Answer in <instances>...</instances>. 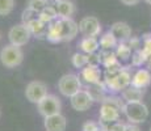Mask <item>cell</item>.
I'll return each mask as SVG.
<instances>
[{
  "mask_svg": "<svg viewBox=\"0 0 151 131\" xmlns=\"http://www.w3.org/2000/svg\"><path fill=\"white\" fill-rule=\"evenodd\" d=\"M110 31L117 38L118 42H126L132 37V26L124 21L114 22V24L110 26Z\"/></svg>",
  "mask_w": 151,
  "mask_h": 131,
  "instance_id": "5bb4252c",
  "label": "cell"
},
{
  "mask_svg": "<svg viewBox=\"0 0 151 131\" xmlns=\"http://www.w3.org/2000/svg\"><path fill=\"white\" fill-rule=\"evenodd\" d=\"M14 9V0H0V16H8Z\"/></svg>",
  "mask_w": 151,
  "mask_h": 131,
  "instance_id": "4316f807",
  "label": "cell"
},
{
  "mask_svg": "<svg viewBox=\"0 0 151 131\" xmlns=\"http://www.w3.org/2000/svg\"><path fill=\"white\" fill-rule=\"evenodd\" d=\"M0 41H1V33H0Z\"/></svg>",
  "mask_w": 151,
  "mask_h": 131,
  "instance_id": "74e56055",
  "label": "cell"
},
{
  "mask_svg": "<svg viewBox=\"0 0 151 131\" xmlns=\"http://www.w3.org/2000/svg\"><path fill=\"white\" fill-rule=\"evenodd\" d=\"M46 131H66L67 127V119L65 115L59 114H54V115H49L45 117V122H43Z\"/></svg>",
  "mask_w": 151,
  "mask_h": 131,
  "instance_id": "4fadbf2b",
  "label": "cell"
},
{
  "mask_svg": "<svg viewBox=\"0 0 151 131\" xmlns=\"http://www.w3.org/2000/svg\"><path fill=\"white\" fill-rule=\"evenodd\" d=\"M150 84H151V71H149L147 68L138 69L132 76V83H130V85L135 87V88L145 89V88H147Z\"/></svg>",
  "mask_w": 151,
  "mask_h": 131,
  "instance_id": "9a60e30c",
  "label": "cell"
},
{
  "mask_svg": "<svg viewBox=\"0 0 151 131\" xmlns=\"http://www.w3.org/2000/svg\"><path fill=\"white\" fill-rule=\"evenodd\" d=\"M29 28V30H30L32 36H36V37H46V31H47V24H45L43 21H41L38 19L33 20L32 22H29L27 25Z\"/></svg>",
  "mask_w": 151,
  "mask_h": 131,
  "instance_id": "ffe728a7",
  "label": "cell"
},
{
  "mask_svg": "<svg viewBox=\"0 0 151 131\" xmlns=\"http://www.w3.org/2000/svg\"><path fill=\"white\" fill-rule=\"evenodd\" d=\"M87 91H88V93L91 94V97L93 101H100V102H103V100L106 97L105 96V91H106L105 83L87 84Z\"/></svg>",
  "mask_w": 151,
  "mask_h": 131,
  "instance_id": "ac0fdd59",
  "label": "cell"
},
{
  "mask_svg": "<svg viewBox=\"0 0 151 131\" xmlns=\"http://www.w3.org/2000/svg\"><path fill=\"white\" fill-rule=\"evenodd\" d=\"M122 4H125V5H129V7H132V5H137L141 0H120Z\"/></svg>",
  "mask_w": 151,
  "mask_h": 131,
  "instance_id": "836d02e7",
  "label": "cell"
},
{
  "mask_svg": "<svg viewBox=\"0 0 151 131\" xmlns=\"http://www.w3.org/2000/svg\"><path fill=\"white\" fill-rule=\"evenodd\" d=\"M147 62V55L143 49H137L132 55V64L135 67H141Z\"/></svg>",
  "mask_w": 151,
  "mask_h": 131,
  "instance_id": "484cf974",
  "label": "cell"
},
{
  "mask_svg": "<svg viewBox=\"0 0 151 131\" xmlns=\"http://www.w3.org/2000/svg\"><path fill=\"white\" fill-rule=\"evenodd\" d=\"M150 131H151V129H150Z\"/></svg>",
  "mask_w": 151,
  "mask_h": 131,
  "instance_id": "ab89813d",
  "label": "cell"
},
{
  "mask_svg": "<svg viewBox=\"0 0 151 131\" xmlns=\"http://www.w3.org/2000/svg\"><path fill=\"white\" fill-rule=\"evenodd\" d=\"M47 94H49L47 85L43 81H40V80L30 81L27 85V88H25V97L32 104H38Z\"/></svg>",
  "mask_w": 151,
  "mask_h": 131,
  "instance_id": "9c48e42d",
  "label": "cell"
},
{
  "mask_svg": "<svg viewBox=\"0 0 151 131\" xmlns=\"http://www.w3.org/2000/svg\"><path fill=\"white\" fill-rule=\"evenodd\" d=\"M104 127H105L106 131H125L127 127L126 123H124V122L121 121H116V122H112V123L109 125H103Z\"/></svg>",
  "mask_w": 151,
  "mask_h": 131,
  "instance_id": "f546056e",
  "label": "cell"
},
{
  "mask_svg": "<svg viewBox=\"0 0 151 131\" xmlns=\"http://www.w3.org/2000/svg\"><path fill=\"white\" fill-rule=\"evenodd\" d=\"M121 96H122V100L125 102H130V101H142L145 96L143 89L135 88L133 85H129L127 88H125L122 92H121Z\"/></svg>",
  "mask_w": 151,
  "mask_h": 131,
  "instance_id": "e0dca14e",
  "label": "cell"
},
{
  "mask_svg": "<svg viewBox=\"0 0 151 131\" xmlns=\"http://www.w3.org/2000/svg\"><path fill=\"white\" fill-rule=\"evenodd\" d=\"M146 64H147V69H149V71H151V57L149 58V59H147Z\"/></svg>",
  "mask_w": 151,
  "mask_h": 131,
  "instance_id": "d590c367",
  "label": "cell"
},
{
  "mask_svg": "<svg viewBox=\"0 0 151 131\" xmlns=\"http://www.w3.org/2000/svg\"><path fill=\"white\" fill-rule=\"evenodd\" d=\"M125 117L130 123H143L149 117V107L142 101H130L125 102L122 109Z\"/></svg>",
  "mask_w": 151,
  "mask_h": 131,
  "instance_id": "277c9868",
  "label": "cell"
},
{
  "mask_svg": "<svg viewBox=\"0 0 151 131\" xmlns=\"http://www.w3.org/2000/svg\"><path fill=\"white\" fill-rule=\"evenodd\" d=\"M38 17H40V13L38 12H36V11L30 9V8H28V7L25 8L24 12H22V14H21L22 24H25V25H28L29 22H32L33 20L38 19Z\"/></svg>",
  "mask_w": 151,
  "mask_h": 131,
  "instance_id": "83f0119b",
  "label": "cell"
},
{
  "mask_svg": "<svg viewBox=\"0 0 151 131\" xmlns=\"http://www.w3.org/2000/svg\"><path fill=\"white\" fill-rule=\"evenodd\" d=\"M55 19H58V13H57V11L51 7H47V5H46L45 9L40 12V20L47 25L50 24L51 21H54Z\"/></svg>",
  "mask_w": 151,
  "mask_h": 131,
  "instance_id": "603a6c76",
  "label": "cell"
},
{
  "mask_svg": "<svg viewBox=\"0 0 151 131\" xmlns=\"http://www.w3.org/2000/svg\"><path fill=\"white\" fill-rule=\"evenodd\" d=\"M70 102H71V106L74 110H76V112H86V110H88L92 106L93 100H92L91 94L88 93L87 89H80L72 97H70Z\"/></svg>",
  "mask_w": 151,
  "mask_h": 131,
  "instance_id": "8fae6325",
  "label": "cell"
},
{
  "mask_svg": "<svg viewBox=\"0 0 151 131\" xmlns=\"http://www.w3.org/2000/svg\"><path fill=\"white\" fill-rule=\"evenodd\" d=\"M0 62L5 68H16L24 62V52L20 46H14L12 43L4 46L0 51Z\"/></svg>",
  "mask_w": 151,
  "mask_h": 131,
  "instance_id": "5b68a950",
  "label": "cell"
},
{
  "mask_svg": "<svg viewBox=\"0 0 151 131\" xmlns=\"http://www.w3.org/2000/svg\"><path fill=\"white\" fill-rule=\"evenodd\" d=\"M126 43L132 49H135V50L141 49V41H139V38H135V37H130V38L126 41Z\"/></svg>",
  "mask_w": 151,
  "mask_h": 131,
  "instance_id": "d6a6232c",
  "label": "cell"
},
{
  "mask_svg": "<svg viewBox=\"0 0 151 131\" xmlns=\"http://www.w3.org/2000/svg\"><path fill=\"white\" fill-rule=\"evenodd\" d=\"M58 17L60 19H72V16L76 12V7L72 0H59L58 4Z\"/></svg>",
  "mask_w": 151,
  "mask_h": 131,
  "instance_id": "2e32d148",
  "label": "cell"
},
{
  "mask_svg": "<svg viewBox=\"0 0 151 131\" xmlns=\"http://www.w3.org/2000/svg\"><path fill=\"white\" fill-rule=\"evenodd\" d=\"M145 1H146L147 4H151V0H145Z\"/></svg>",
  "mask_w": 151,
  "mask_h": 131,
  "instance_id": "8d00e7d4",
  "label": "cell"
},
{
  "mask_svg": "<svg viewBox=\"0 0 151 131\" xmlns=\"http://www.w3.org/2000/svg\"><path fill=\"white\" fill-rule=\"evenodd\" d=\"M0 115H1V110H0Z\"/></svg>",
  "mask_w": 151,
  "mask_h": 131,
  "instance_id": "f35d334b",
  "label": "cell"
},
{
  "mask_svg": "<svg viewBox=\"0 0 151 131\" xmlns=\"http://www.w3.org/2000/svg\"><path fill=\"white\" fill-rule=\"evenodd\" d=\"M71 63L75 68H83L88 64V54L86 52H75L71 57Z\"/></svg>",
  "mask_w": 151,
  "mask_h": 131,
  "instance_id": "d4e9b609",
  "label": "cell"
},
{
  "mask_svg": "<svg viewBox=\"0 0 151 131\" xmlns=\"http://www.w3.org/2000/svg\"><path fill=\"white\" fill-rule=\"evenodd\" d=\"M79 33V24L72 19H55L47 25L46 38L51 43L70 42Z\"/></svg>",
  "mask_w": 151,
  "mask_h": 131,
  "instance_id": "6da1fadb",
  "label": "cell"
},
{
  "mask_svg": "<svg viewBox=\"0 0 151 131\" xmlns=\"http://www.w3.org/2000/svg\"><path fill=\"white\" fill-rule=\"evenodd\" d=\"M79 31L84 37H97L101 33V24L95 16L83 17L79 22Z\"/></svg>",
  "mask_w": 151,
  "mask_h": 131,
  "instance_id": "30bf717a",
  "label": "cell"
},
{
  "mask_svg": "<svg viewBox=\"0 0 151 131\" xmlns=\"http://www.w3.org/2000/svg\"><path fill=\"white\" fill-rule=\"evenodd\" d=\"M145 39V45H143V50L147 55V59L151 57V33H147L143 36Z\"/></svg>",
  "mask_w": 151,
  "mask_h": 131,
  "instance_id": "4dcf8cb0",
  "label": "cell"
},
{
  "mask_svg": "<svg viewBox=\"0 0 151 131\" xmlns=\"http://www.w3.org/2000/svg\"><path fill=\"white\" fill-rule=\"evenodd\" d=\"M125 101L118 97H105L100 107V123L109 125L120 119V112H122Z\"/></svg>",
  "mask_w": 151,
  "mask_h": 131,
  "instance_id": "3957f363",
  "label": "cell"
},
{
  "mask_svg": "<svg viewBox=\"0 0 151 131\" xmlns=\"http://www.w3.org/2000/svg\"><path fill=\"white\" fill-rule=\"evenodd\" d=\"M104 83L109 91L122 92L132 83V75L127 67H122L121 64L108 67L104 74Z\"/></svg>",
  "mask_w": 151,
  "mask_h": 131,
  "instance_id": "7a4b0ae2",
  "label": "cell"
},
{
  "mask_svg": "<svg viewBox=\"0 0 151 131\" xmlns=\"http://www.w3.org/2000/svg\"><path fill=\"white\" fill-rule=\"evenodd\" d=\"M100 57H101V64L105 67V68L121 64L118 62V58L116 55V52H113L112 50H103L100 52Z\"/></svg>",
  "mask_w": 151,
  "mask_h": 131,
  "instance_id": "7402d4cb",
  "label": "cell"
},
{
  "mask_svg": "<svg viewBox=\"0 0 151 131\" xmlns=\"http://www.w3.org/2000/svg\"><path fill=\"white\" fill-rule=\"evenodd\" d=\"M46 7V0H28V8L36 11V12H41Z\"/></svg>",
  "mask_w": 151,
  "mask_h": 131,
  "instance_id": "f1b7e54d",
  "label": "cell"
},
{
  "mask_svg": "<svg viewBox=\"0 0 151 131\" xmlns=\"http://www.w3.org/2000/svg\"><path fill=\"white\" fill-rule=\"evenodd\" d=\"M58 89L65 97H72L76 92L82 89V83H80L79 76L74 74H66L58 81Z\"/></svg>",
  "mask_w": 151,
  "mask_h": 131,
  "instance_id": "8992f818",
  "label": "cell"
},
{
  "mask_svg": "<svg viewBox=\"0 0 151 131\" xmlns=\"http://www.w3.org/2000/svg\"><path fill=\"white\" fill-rule=\"evenodd\" d=\"M100 47V43L96 37H84V38L79 42V49L86 54H92L96 52Z\"/></svg>",
  "mask_w": 151,
  "mask_h": 131,
  "instance_id": "d6986e66",
  "label": "cell"
},
{
  "mask_svg": "<svg viewBox=\"0 0 151 131\" xmlns=\"http://www.w3.org/2000/svg\"><path fill=\"white\" fill-rule=\"evenodd\" d=\"M30 37H32V33L25 24L14 25L8 31V39H9V42L14 46H20V47L27 45L29 42V39H30Z\"/></svg>",
  "mask_w": 151,
  "mask_h": 131,
  "instance_id": "ba28073f",
  "label": "cell"
},
{
  "mask_svg": "<svg viewBox=\"0 0 151 131\" xmlns=\"http://www.w3.org/2000/svg\"><path fill=\"white\" fill-rule=\"evenodd\" d=\"M116 55L122 60L129 59L132 57V47L126 42H118L117 47H116Z\"/></svg>",
  "mask_w": 151,
  "mask_h": 131,
  "instance_id": "cb8c5ba5",
  "label": "cell"
},
{
  "mask_svg": "<svg viewBox=\"0 0 151 131\" xmlns=\"http://www.w3.org/2000/svg\"><path fill=\"white\" fill-rule=\"evenodd\" d=\"M125 131H141V129H139L137 125L130 123V125H127V127H126V130Z\"/></svg>",
  "mask_w": 151,
  "mask_h": 131,
  "instance_id": "e575fe53",
  "label": "cell"
},
{
  "mask_svg": "<svg viewBox=\"0 0 151 131\" xmlns=\"http://www.w3.org/2000/svg\"><path fill=\"white\" fill-rule=\"evenodd\" d=\"M101 125L97 123V122H93V121H88L83 125L82 127V131H97V129L100 127Z\"/></svg>",
  "mask_w": 151,
  "mask_h": 131,
  "instance_id": "1f68e13d",
  "label": "cell"
},
{
  "mask_svg": "<svg viewBox=\"0 0 151 131\" xmlns=\"http://www.w3.org/2000/svg\"><path fill=\"white\" fill-rule=\"evenodd\" d=\"M99 43H100L101 50H112L113 47H117L118 41L112 34V31L109 30V31H106V33H104L103 36H101V38H100V41H99Z\"/></svg>",
  "mask_w": 151,
  "mask_h": 131,
  "instance_id": "44dd1931",
  "label": "cell"
},
{
  "mask_svg": "<svg viewBox=\"0 0 151 131\" xmlns=\"http://www.w3.org/2000/svg\"><path fill=\"white\" fill-rule=\"evenodd\" d=\"M80 76L86 84H101L104 83V80L101 79L103 74H101V69L99 68L97 64H87L86 67L82 68V72H80Z\"/></svg>",
  "mask_w": 151,
  "mask_h": 131,
  "instance_id": "7c38bea8",
  "label": "cell"
},
{
  "mask_svg": "<svg viewBox=\"0 0 151 131\" xmlns=\"http://www.w3.org/2000/svg\"><path fill=\"white\" fill-rule=\"evenodd\" d=\"M37 109H38L40 114L45 118V117H49V115L59 114L60 109H62V104H60V100L57 96L47 94L37 104Z\"/></svg>",
  "mask_w": 151,
  "mask_h": 131,
  "instance_id": "52a82bcc",
  "label": "cell"
}]
</instances>
